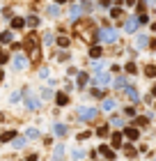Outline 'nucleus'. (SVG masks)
Masks as SVG:
<instances>
[{
  "instance_id": "obj_1",
  "label": "nucleus",
  "mask_w": 156,
  "mask_h": 161,
  "mask_svg": "<svg viewBox=\"0 0 156 161\" xmlns=\"http://www.w3.org/2000/svg\"><path fill=\"white\" fill-rule=\"evenodd\" d=\"M97 115H99V108H94V106H80V108H78V117L80 120H94L97 117Z\"/></svg>"
},
{
  "instance_id": "obj_2",
  "label": "nucleus",
  "mask_w": 156,
  "mask_h": 161,
  "mask_svg": "<svg viewBox=\"0 0 156 161\" xmlns=\"http://www.w3.org/2000/svg\"><path fill=\"white\" fill-rule=\"evenodd\" d=\"M99 42L115 44V42H117V30H113V28H103V30L99 32Z\"/></svg>"
},
{
  "instance_id": "obj_3",
  "label": "nucleus",
  "mask_w": 156,
  "mask_h": 161,
  "mask_svg": "<svg viewBox=\"0 0 156 161\" xmlns=\"http://www.w3.org/2000/svg\"><path fill=\"white\" fill-rule=\"evenodd\" d=\"M23 99H25V106H28L30 110H37L39 106H42L39 97H35V94H32V90H25V92H23Z\"/></svg>"
},
{
  "instance_id": "obj_4",
  "label": "nucleus",
  "mask_w": 156,
  "mask_h": 161,
  "mask_svg": "<svg viewBox=\"0 0 156 161\" xmlns=\"http://www.w3.org/2000/svg\"><path fill=\"white\" fill-rule=\"evenodd\" d=\"M39 37H37V32H28L25 35V48L28 51H39Z\"/></svg>"
},
{
  "instance_id": "obj_5",
  "label": "nucleus",
  "mask_w": 156,
  "mask_h": 161,
  "mask_svg": "<svg viewBox=\"0 0 156 161\" xmlns=\"http://www.w3.org/2000/svg\"><path fill=\"white\" fill-rule=\"evenodd\" d=\"M97 85H110V81H113V76H110L108 72H101V74H97Z\"/></svg>"
},
{
  "instance_id": "obj_6",
  "label": "nucleus",
  "mask_w": 156,
  "mask_h": 161,
  "mask_svg": "<svg viewBox=\"0 0 156 161\" xmlns=\"http://www.w3.org/2000/svg\"><path fill=\"white\" fill-rule=\"evenodd\" d=\"M99 154H103V156H106L108 161H115V152L110 150L108 145H99Z\"/></svg>"
},
{
  "instance_id": "obj_7",
  "label": "nucleus",
  "mask_w": 156,
  "mask_h": 161,
  "mask_svg": "<svg viewBox=\"0 0 156 161\" xmlns=\"http://www.w3.org/2000/svg\"><path fill=\"white\" fill-rule=\"evenodd\" d=\"M138 23H140V19H135V16H131L129 21H126V32H135V28H138Z\"/></svg>"
},
{
  "instance_id": "obj_8",
  "label": "nucleus",
  "mask_w": 156,
  "mask_h": 161,
  "mask_svg": "<svg viewBox=\"0 0 156 161\" xmlns=\"http://www.w3.org/2000/svg\"><path fill=\"white\" fill-rule=\"evenodd\" d=\"M14 67H16V69H25V67H28V58L16 55V58H14Z\"/></svg>"
},
{
  "instance_id": "obj_9",
  "label": "nucleus",
  "mask_w": 156,
  "mask_h": 161,
  "mask_svg": "<svg viewBox=\"0 0 156 161\" xmlns=\"http://www.w3.org/2000/svg\"><path fill=\"white\" fill-rule=\"evenodd\" d=\"M124 136H126V138H129V140H138V136H140V131L135 129V127H129V129L124 131Z\"/></svg>"
},
{
  "instance_id": "obj_10",
  "label": "nucleus",
  "mask_w": 156,
  "mask_h": 161,
  "mask_svg": "<svg viewBox=\"0 0 156 161\" xmlns=\"http://www.w3.org/2000/svg\"><path fill=\"white\" fill-rule=\"evenodd\" d=\"M23 26H25V19H21V16H19V19H12V28H14V30H21Z\"/></svg>"
},
{
  "instance_id": "obj_11",
  "label": "nucleus",
  "mask_w": 156,
  "mask_h": 161,
  "mask_svg": "<svg viewBox=\"0 0 156 161\" xmlns=\"http://www.w3.org/2000/svg\"><path fill=\"white\" fill-rule=\"evenodd\" d=\"M25 26H30V28L39 26V16H25Z\"/></svg>"
},
{
  "instance_id": "obj_12",
  "label": "nucleus",
  "mask_w": 156,
  "mask_h": 161,
  "mask_svg": "<svg viewBox=\"0 0 156 161\" xmlns=\"http://www.w3.org/2000/svg\"><path fill=\"white\" fill-rule=\"evenodd\" d=\"M110 143H113V147H120V145H122V134H117V131H115L113 138H110Z\"/></svg>"
},
{
  "instance_id": "obj_13",
  "label": "nucleus",
  "mask_w": 156,
  "mask_h": 161,
  "mask_svg": "<svg viewBox=\"0 0 156 161\" xmlns=\"http://www.w3.org/2000/svg\"><path fill=\"white\" fill-rule=\"evenodd\" d=\"M101 108H103V110H108V113H110V110L115 108V101H113V99H103V104H101Z\"/></svg>"
},
{
  "instance_id": "obj_14",
  "label": "nucleus",
  "mask_w": 156,
  "mask_h": 161,
  "mask_svg": "<svg viewBox=\"0 0 156 161\" xmlns=\"http://www.w3.org/2000/svg\"><path fill=\"white\" fill-rule=\"evenodd\" d=\"M145 74H147L149 78H154V76H156V65H147V67H145Z\"/></svg>"
},
{
  "instance_id": "obj_15",
  "label": "nucleus",
  "mask_w": 156,
  "mask_h": 161,
  "mask_svg": "<svg viewBox=\"0 0 156 161\" xmlns=\"http://www.w3.org/2000/svg\"><path fill=\"white\" fill-rule=\"evenodd\" d=\"M135 44H138V48H145L147 44H149V39H147L145 35H140V37H138V42H135Z\"/></svg>"
},
{
  "instance_id": "obj_16",
  "label": "nucleus",
  "mask_w": 156,
  "mask_h": 161,
  "mask_svg": "<svg viewBox=\"0 0 156 161\" xmlns=\"http://www.w3.org/2000/svg\"><path fill=\"white\" fill-rule=\"evenodd\" d=\"M122 14H124V12H122L120 7H113V9H110V16H113V19H122Z\"/></svg>"
},
{
  "instance_id": "obj_17",
  "label": "nucleus",
  "mask_w": 156,
  "mask_h": 161,
  "mask_svg": "<svg viewBox=\"0 0 156 161\" xmlns=\"http://www.w3.org/2000/svg\"><path fill=\"white\" fill-rule=\"evenodd\" d=\"M0 42H2V44H9V42H12V32H7V30H5L2 35H0Z\"/></svg>"
},
{
  "instance_id": "obj_18",
  "label": "nucleus",
  "mask_w": 156,
  "mask_h": 161,
  "mask_svg": "<svg viewBox=\"0 0 156 161\" xmlns=\"http://www.w3.org/2000/svg\"><path fill=\"white\" fill-rule=\"evenodd\" d=\"M126 94H129L131 99H135V101L140 99V94H138V90H133V88H126Z\"/></svg>"
},
{
  "instance_id": "obj_19",
  "label": "nucleus",
  "mask_w": 156,
  "mask_h": 161,
  "mask_svg": "<svg viewBox=\"0 0 156 161\" xmlns=\"http://www.w3.org/2000/svg\"><path fill=\"white\" fill-rule=\"evenodd\" d=\"M69 16H71V19H78V16H80V7L73 5V7H71V12H69Z\"/></svg>"
},
{
  "instance_id": "obj_20",
  "label": "nucleus",
  "mask_w": 156,
  "mask_h": 161,
  "mask_svg": "<svg viewBox=\"0 0 156 161\" xmlns=\"http://www.w3.org/2000/svg\"><path fill=\"white\" fill-rule=\"evenodd\" d=\"M90 55L92 58H101V46H92L90 48Z\"/></svg>"
},
{
  "instance_id": "obj_21",
  "label": "nucleus",
  "mask_w": 156,
  "mask_h": 161,
  "mask_svg": "<svg viewBox=\"0 0 156 161\" xmlns=\"http://www.w3.org/2000/svg\"><path fill=\"white\" fill-rule=\"evenodd\" d=\"M0 138H2V143H7V140H14V131H5Z\"/></svg>"
},
{
  "instance_id": "obj_22",
  "label": "nucleus",
  "mask_w": 156,
  "mask_h": 161,
  "mask_svg": "<svg viewBox=\"0 0 156 161\" xmlns=\"http://www.w3.org/2000/svg\"><path fill=\"white\" fill-rule=\"evenodd\" d=\"M25 138H39V131H37V129H28L25 131Z\"/></svg>"
},
{
  "instance_id": "obj_23",
  "label": "nucleus",
  "mask_w": 156,
  "mask_h": 161,
  "mask_svg": "<svg viewBox=\"0 0 156 161\" xmlns=\"http://www.w3.org/2000/svg\"><path fill=\"white\" fill-rule=\"evenodd\" d=\"M57 104H60V106H64V104H67V101H69V99H67V94H62V92H60V94H57Z\"/></svg>"
},
{
  "instance_id": "obj_24",
  "label": "nucleus",
  "mask_w": 156,
  "mask_h": 161,
  "mask_svg": "<svg viewBox=\"0 0 156 161\" xmlns=\"http://www.w3.org/2000/svg\"><path fill=\"white\" fill-rule=\"evenodd\" d=\"M25 140H28V138H23V136H19V138L14 140V147H23V145H25Z\"/></svg>"
},
{
  "instance_id": "obj_25",
  "label": "nucleus",
  "mask_w": 156,
  "mask_h": 161,
  "mask_svg": "<svg viewBox=\"0 0 156 161\" xmlns=\"http://www.w3.org/2000/svg\"><path fill=\"white\" fill-rule=\"evenodd\" d=\"M55 134L64 136V134H67V127H64V124H55Z\"/></svg>"
},
{
  "instance_id": "obj_26",
  "label": "nucleus",
  "mask_w": 156,
  "mask_h": 161,
  "mask_svg": "<svg viewBox=\"0 0 156 161\" xmlns=\"http://www.w3.org/2000/svg\"><path fill=\"white\" fill-rule=\"evenodd\" d=\"M85 83H87V76L85 74H78V88H83Z\"/></svg>"
},
{
  "instance_id": "obj_27",
  "label": "nucleus",
  "mask_w": 156,
  "mask_h": 161,
  "mask_svg": "<svg viewBox=\"0 0 156 161\" xmlns=\"http://www.w3.org/2000/svg\"><path fill=\"white\" fill-rule=\"evenodd\" d=\"M135 72H138L135 62H129V65H126V74H135Z\"/></svg>"
},
{
  "instance_id": "obj_28",
  "label": "nucleus",
  "mask_w": 156,
  "mask_h": 161,
  "mask_svg": "<svg viewBox=\"0 0 156 161\" xmlns=\"http://www.w3.org/2000/svg\"><path fill=\"white\" fill-rule=\"evenodd\" d=\"M48 14H51V16H57V14H60V9H57V5H51V7H48Z\"/></svg>"
},
{
  "instance_id": "obj_29",
  "label": "nucleus",
  "mask_w": 156,
  "mask_h": 161,
  "mask_svg": "<svg viewBox=\"0 0 156 161\" xmlns=\"http://www.w3.org/2000/svg\"><path fill=\"white\" fill-rule=\"evenodd\" d=\"M135 124H140V127L149 124V117H135Z\"/></svg>"
},
{
  "instance_id": "obj_30",
  "label": "nucleus",
  "mask_w": 156,
  "mask_h": 161,
  "mask_svg": "<svg viewBox=\"0 0 156 161\" xmlns=\"http://www.w3.org/2000/svg\"><path fill=\"white\" fill-rule=\"evenodd\" d=\"M115 85H120V90H126V88H129L124 78H117V81H115Z\"/></svg>"
},
{
  "instance_id": "obj_31",
  "label": "nucleus",
  "mask_w": 156,
  "mask_h": 161,
  "mask_svg": "<svg viewBox=\"0 0 156 161\" xmlns=\"http://www.w3.org/2000/svg\"><path fill=\"white\" fill-rule=\"evenodd\" d=\"M57 44H60V46H69V37H60Z\"/></svg>"
},
{
  "instance_id": "obj_32",
  "label": "nucleus",
  "mask_w": 156,
  "mask_h": 161,
  "mask_svg": "<svg viewBox=\"0 0 156 161\" xmlns=\"http://www.w3.org/2000/svg\"><path fill=\"white\" fill-rule=\"evenodd\" d=\"M94 72H97V74H101V72H103V62H101V60H99L97 65H94Z\"/></svg>"
},
{
  "instance_id": "obj_33",
  "label": "nucleus",
  "mask_w": 156,
  "mask_h": 161,
  "mask_svg": "<svg viewBox=\"0 0 156 161\" xmlns=\"http://www.w3.org/2000/svg\"><path fill=\"white\" fill-rule=\"evenodd\" d=\"M110 124H115V127H122V124H124V122H122L120 117H113V120H110Z\"/></svg>"
},
{
  "instance_id": "obj_34",
  "label": "nucleus",
  "mask_w": 156,
  "mask_h": 161,
  "mask_svg": "<svg viewBox=\"0 0 156 161\" xmlns=\"http://www.w3.org/2000/svg\"><path fill=\"white\" fill-rule=\"evenodd\" d=\"M97 134H99V136H106V134H108V127H99V131H97Z\"/></svg>"
},
{
  "instance_id": "obj_35",
  "label": "nucleus",
  "mask_w": 156,
  "mask_h": 161,
  "mask_svg": "<svg viewBox=\"0 0 156 161\" xmlns=\"http://www.w3.org/2000/svg\"><path fill=\"white\" fill-rule=\"evenodd\" d=\"M42 97L48 99V97H53V92H51V90H42Z\"/></svg>"
},
{
  "instance_id": "obj_36",
  "label": "nucleus",
  "mask_w": 156,
  "mask_h": 161,
  "mask_svg": "<svg viewBox=\"0 0 156 161\" xmlns=\"http://www.w3.org/2000/svg\"><path fill=\"white\" fill-rule=\"evenodd\" d=\"M126 115H129V117H133V115H135V108H133V106H129V108H126Z\"/></svg>"
},
{
  "instance_id": "obj_37",
  "label": "nucleus",
  "mask_w": 156,
  "mask_h": 161,
  "mask_svg": "<svg viewBox=\"0 0 156 161\" xmlns=\"http://www.w3.org/2000/svg\"><path fill=\"white\" fill-rule=\"evenodd\" d=\"M0 62H7V53L2 51V48H0Z\"/></svg>"
},
{
  "instance_id": "obj_38",
  "label": "nucleus",
  "mask_w": 156,
  "mask_h": 161,
  "mask_svg": "<svg viewBox=\"0 0 156 161\" xmlns=\"http://www.w3.org/2000/svg\"><path fill=\"white\" fill-rule=\"evenodd\" d=\"M85 138H90V131H83V134L78 136V140H85Z\"/></svg>"
},
{
  "instance_id": "obj_39",
  "label": "nucleus",
  "mask_w": 156,
  "mask_h": 161,
  "mask_svg": "<svg viewBox=\"0 0 156 161\" xmlns=\"http://www.w3.org/2000/svg\"><path fill=\"white\" fill-rule=\"evenodd\" d=\"M62 152H64V147H62V145H60V147H55V159H57L60 154H62Z\"/></svg>"
},
{
  "instance_id": "obj_40",
  "label": "nucleus",
  "mask_w": 156,
  "mask_h": 161,
  "mask_svg": "<svg viewBox=\"0 0 156 161\" xmlns=\"http://www.w3.org/2000/svg\"><path fill=\"white\" fill-rule=\"evenodd\" d=\"M101 5H103V7H110V0H101Z\"/></svg>"
},
{
  "instance_id": "obj_41",
  "label": "nucleus",
  "mask_w": 156,
  "mask_h": 161,
  "mask_svg": "<svg viewBox=\"0 0 156 161\" xmlns=\"http://www.w3.org/2000/svg\"><path fill=\"white\" fill-rule=\"evenodd\" d=\"M28 161H37V154H30V156H28Z\"/></svg>"
},
{
  "instance_id": "obj_42",
  "label": "nucleus",
  "mask_w": 156,
  "mask_h": 161,
  "mask_svg": "<svg viewBox=\"0 0 156 161\" xmlns=\"http://www.w3.org/2000/svg\"><path fill=\"white\" fill-rule=\"evenodd\" d=\"M151 94H154V97H156V85H154V88H151Z\"/></svg>"
},
{
  "instance_id": "obj_43",
  "label": "nucleus",
  "mask_w": 156,
  "mask_h": 161,
  "mask_svg": "<svg viewBox=\"0 0 156 161\" xmlns=\"http://www.w3.org/2000/svg\"><path fill=\"white\" fill-rule=\"evenodd\" d=\"M2 120H5V113H0V122H2Z\"/></svg>"
},
{
  "instance_id": "obj_44",
  "label": "nucleus",
  "mask_w": 156,
  "mask_h": 161,
  "mask_svg": "<svg viewBox=\"0 0 156 161\" xmlns=\"http://www.w3.org/2000/svg\"><path fill=\"white\" fill-rule=\"evenodd\" d=\"M57 2H67V0H57Z\"/></svg>"
},
{
  "instance_id": "obj_45",
  "label": "nucleus",
  "mask_w": 156,
  "mask_h": 161,
  "mask_svg": "<svg viewBox=\"0 0 156 161\" xmlns=\"http://www.w3.org/2000/svg\"><path fill=\"white\" fill-rule=\"evenodd\" d=\"M55 161H57V159H55Z\"/></svg>"
}]
</instances>
